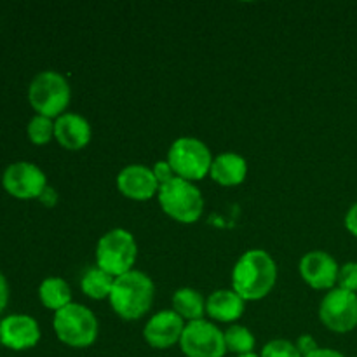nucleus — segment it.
Wrapping results in <instances>:
<instances>
[{
  "label": "nucleus",
  "instance_id": "5",
  "mask_svg": "<svg viewBox=\"0 0 357 357\" xmlns=\"http://www.w3.org/2000/svg\"><path fill=\"white\" fill-rule=\"evenodd\" d=\"M159 204L169 218L180 223H195L204 211V197L192 181L174 176L159 188Z\"/></svg>",
  "mask_w": 357,
  "mask_h": 357
},
{
  "label": "nucleus",
  "instance_id": "13",
  "mask_svg": "<svg viewBox=\"0 0 357 357\" xmlns=\"http://www.w3.org/2000/svg\"><path fill=\"white\" fill-rule=\"evenodd\" d=\"M300 275L314 289H333L338 281L337 260L326 251H310L300 260Z\"/></svg>",
  "mask_w": 357,
  "mask_h": 357
},
{
  "label": "nucleus",
  "instance_id": "11",
  "mask_svg": "<svg viewBox=\"0 0 357 357\" xmlns=\"http://www.w3.org/2000/svg\"><path fill=\"white\" fill-rule=\"evenodd\" d=\"M40 342V326L35 317L10 314L0 321V344L10 351H28Z\"/></svg>",
  "mask_w": 357,
  "mask_h": 357
},
{
  "label": "nucleus",
  "instance_id": "26",
  "mask_svg": "<svg viewBox=\"0 0 357 357\" xmlns=\"http://www.w3.org/2000/svg\"><path fill=\"white\" fill-rule=\"evenodd\" d=\"M295 345H296V349L300 351V354H302L303 357L309 356L310 352H314V351H317V349H319V347H317L316 340H314L310 335H302V337L296 340Z\"/></svg>",
  "mask_w": 357,
  "mask_h": 357
},
{
  "label": "nucleus",
  "instance_id": "6",
  "mask_svg": "<svg viewBox=\"0 0 357 357\" xmlns=\"http://www.w3.org/2000/svg\"><path fill=\"white\" fill-rule=\"evenodd\" d=\"M136 258H138V244L129 230L114 229L98 241L96 267L110 274L112 278H119L135 271L132 267Z\"/></svg>",
  "mask_w": 357,
  "mask_h": 357
},
{
  "label": "nucleus",
  "instance_id": "30",
  "mask_svg": "<svg viewBox=\"0 0 357 357\" xmlns=\"http://www.w3.org/2000/svg\"><path fill=\"white\" fill-rule=\"evenodd\" d=\"M305 357H345V356L342 354V352L335 351V349H321L319 347L317 351L310 352V354Z\"/></svg>",
  "mask_w": 357,
  "mask_h": 357
},
{
  "label": "nucleus",
  "instance_id": "27",
  "mask_svg": "<svg viewBox=\"0 0 357 357\" xmlns=\"http://www.w3.org/2000/svg\"><path fill=\"white\" fill-rule=\"evenodd\" d=\"M345 227H347V230L352 236L357 237V202L351 206V209L345 215Z\"/></svg>",
  "mask_w": 357,
  "mask_h": 357
},
{
  "label": "nucleus",
  "instance_id": "29",
  "mask_svg": "<svg viewBox=\"0 0 357 357\" xmlns=\"http://www.w3.org/2000/svg\"><path fill=\"white\" fill-rule=\"evenodd\" d=\"M38 201H40L44 206H47V208H52V206H54L56 202H58V194H56L54 188H51L47 185V188H45L44 192H42V195H40V197H38Z\"/></svg>",
  "mask_w": 357,
  "mask_h": 357
},
{
  "label": "nucleus",
  "instance_id": "8",
  "mask_svg": "<svg viewBox=\"0 0 357 357\" xmlns=\"http://www.w3.org/2000/svg\"><path fill=\"white\" fill-rule=\"evenodd\" d=\"M180 349L187 357H223L227 354L225 335L209 321H192L185 326Z\"/></svg>",
  "mask_w": 357,
  "mask_h": 357
},
{
  "label": "nucleus",
  "instance_id": "2",
  "mask_svg": "<svg viewBox=\"0 0 357 357\" xmlns=\"http://www.w3.org/2000/svg\"><path fill=\"white\" fill-rule=\"evenodd\" d=\"M155 295L152 279L139 271H131L119 275L110 293V305L114 312L124 321L142 319L150 310Z\"/></svg>",
  "mask_w": 357,
  "mask_h": 357
},
{
  "label": "nucleus",
  "instance_id": "17",
  "mask_svg": "<svg viewBox=\"0 0 357 357\" xmlns=\"http://www.w3.org/2000/svg\"><path fill=\"white\" fill-rule=\"evenodd\" d=\"M248 162L239 153L225 152L213 159L209 176L222 187H236L246 180Z\"/></svg>",
  "mask_w": 357,
  "mask_h": 357
},
{
  "label": "nucleus",
  "instance_id": "16",
  "mask_svg": "<svg viewBox=\"0 0 357 357\" xmlns=\"http://www.w3.org/2000/svg\"><path fill=\"white\" fill-rule=\"evenodd\" d=\"M244 300L234 289H218L206 300V312L218 323H234L244 314Z\"/></svg>",
  "mask_w": 357,
  "mask_h": 357
},
{
  "label": "nucleus",
  "instance_id": "19",
  "mask_svg": "<svg viewBox=\"0 0 357 357\" xmlns=\"http://www.w3.org/2000/svg\"><path fill=\"white\" fill-rule=\"evenodd\" d=\"M173 310L188 323L199 321L206 312V300L197 289L180 288L173 295Z\"/></svg>",
  "mask_w": 357,
  "mask_h": 357
},
{
  "label": "nucleus",
  "instance_id": "7",
  "mask_svg": "<svg viewBox=\"0 0 357 357\" xmlns=\"http://www.w3.org/2000/svg\"><path fill=\"white\" fill-rule=\"evenodd\" d=\"M167 162L178 178L187 181H197L208 176L211 171L213 155L204 142L192 136H181L174 139L167 152Z\"/></svg>",
  "mask_w": 357,
  "mask_h": 357
},
{
  "label": "nucleus",
  "instance_id": "14",
  "mask_svg": "<svg viewBox=\"0 0 357 357\" xmlns=\"http://www.w3.org/2000/svg\"><path fill=\"white\" fill-rule=\"evenodd\" d=\"M117 188L131 201H149L159 194V181L150 167L143 164H129L119 173Z\"/></svg>",
  "mask_w": 357,
  "mask_h": 357
},
{
  "label": "nucleus",
  "instance_id": "20",
  "mask_svg": "<svg viewBox=\"0 0 357 357\" xmlns=\"http://www.w3.org/2000/svg\"><path fill=\"white\" fill-rule=\"evenodd\" d=\"M115 278L101 271L100 267L87 268L86 274L82 275L80 281V288H82L84 295L89 296L93 300H105L110 298L112 288H114Z\"/></svg>",
  "mask_w": 357,
  "mask_h": 357
},
{
  "label": "nucleus",
  "instance_id": "10",
  "mask_svg": "<svg viewBox=\"0 0 357 357\" xmlns=\"http://www.w3.org/2000/svg\"><path fill=\"white\" fill-rule=\"evenodd\" d=\"M2 185L9 195L21 201L38 199L47 188L45 173L33 162L20 160L6 167L2 174Z\"/></svg>",
  "mask_w": 357,
  "mask_h": 357
},
{
  "label": "nucleus",
  "instance_id": "21",
  "mask_svg": "<svg viewBox=\"0 0 357 357\" xmlns=\"http://www.w3.org/2000/svg\"><path fill=\"white\" fill-rule=\"evenodd\" d=\"M223 335H225L227 352H232V354H237V356H244V354H251V352L255 351L257 338H255V335L251 333L248 328L236 324V326H230Z\"/></svg>",
  "mask_w": 357,
  "mask_h": 357
},
{
  "label": "nucleus",
  "instance_id": "31",
  "mask_svg": "<svg viewBox=\"0 0 357 357\" xmlns=\"http://www.w3.org/2000/svg\"><path fill=\"white\" fill-rule=\"evenodd\" d=\"M237 357H260V356L255 354V352H251V354H244V356H237Z\"/></svg>",
  "mask_w": 357,
  "mask_h": 357
},
{
  "label": "nucleus",
  "instance_id": "15",
  "mask_svg": "<svg viewBox=\"0 0 357 357\" xmlns=\"http://www.w3.org/2000/svg\"><path fill=\"white\" fill-rule=\"evenodd\" d=\"M54 138L63 149L82 150L91 142V126L87 119L79 114L65 112L54 121Z\"/></svg>",
  "mask_w": 357,
  "mask_h": 357
},
{
  "label": "nucleus",
  "instance_id": "23",
  "mask_svg": "<svg viewBox=\"0 0 357 357\" xmlns=\"http://www.w3.org/2000/svg\"><path fill=\"white\" fill-rule=\"evenodd\" d=\"M260 357H303L296 345L293 342L284 340V338H278V340H271L265 344L261 349Z\"/></svg>",
  "mask_w": 357,
  "mask_h": 357
},
{
  "label": "nucleus",
  "instance_id": "22",
  "mask_svg": "<svg viewBox=\"0 0 357 357\" xmlns=\"http://www.w3.org/2000/svg\"><path fill=\"white\" fill-rule=\"evenodd\" d=\"M26 135L33 145H47L54 136V122L44 115H35L26 126Z\"/></svg>",
  "mask_w": 357,
  "mask_h": 357
},
{
  "label": "nucleus",
  "instance_id": "12",
  "mask_svg": "<svg viewBox=\"0 0 357 357\" xmlns=\"http://www.w3.org/2000/svg\"><path fill=\"white\" fill-rule=\"evenodd\" d=\"M185 326V321L174 310H160L145 324L143 337L150 347L164 351L180 344Z\"/></svg>",
  "mask_w": 357,
  "mask_h": 357
},
{
  "label": "nucleus",
  "instance_id": "18",
  "mask_svg": "<svg viewBox=\"0 0 357 357\" xmlns=\"http://www.w3.org/2000/svg\"><path fill=\"white\" fill-rule=\"evenodd\" d=\"M38 298L45 309L58 312L72 303V289L61 278H47L38 286Z\"/></svg>",
  "mask_w": 357,
  "mask_h": 357
},
{
  "label": "nucleus",
  "instance_id": "9",
  "mask_svg": "<svg viewBox=\"0 0 357 357\" xmlns=\"http://www.w3.org/2000/svg\"><path fill=\"white\" fill-rule=\"evenodd\" d=\"M319 319L335 333H349L357 326V293L333 288L319 305Z\"/></svg>",
  "mask_w": 357,
  "mask_h": 357
},
{
  "label": "nucleus",
  "instance_id": "25",
  "mask_svg": "<svg viewBox=\"0 0 357 357\" xmlns=\"http://www.w3.org/2000/svg\"><path fill=\"white\" fill-rule=\"evenodd\" d=\"M152 171H153V174H155L159 185L167 183V181H171L174 176H176L173 171V167L169 166V162H167V160H159V162L153 164Z\"/></svg>",
  "mask_w": 357,
  "mask_h": 357
},
{
  "label": "nucleus",
  "instance_id": "24",
  "mask_svg": "<svg viewBox=\"0 0 357 357\" xmlns=\"http://www.w3.org/2000/svg\"><path fill=\"white\" fill-rule=\"evenodd\" d=\"M338 288L357 293V261H349L338 271Z\"/></svg>",
  "mask_w": 357,
  "mask_h": 357
},
{
  "label": "nucleus",
  "instance_id": "4",
  "mask_svg": "<svg viewBox=\"0 0 357 357\" xmlns=\"http://www.w3.org/2000/svg\"><path fill=\"white\" fill-rule=\"evenodd\" d=\"M52 328L58 340L72 349L91 347L100 331V324L93 310L73 302L54 312Z\"/></svg>",
  "mask_w": 357,
  "mask_h": 357
},
{
  "label": "nucleus",
  "instance_id": "1",
  "mask_svg": "<svg viewBox=\"0 0 357 357\" xmlns=\"http://www.w3.org/2000/svg\"><path fill=\"white\" fill-rule=\"evenodd\" d=\"M278 281V265L264 250H250L237 260L232 271V289L244 302L265 298Z\"/></svg>",
  "mask_w": 357,
  "mask_h": 357
},
{
  "label": "nucleus",
  "instance_id": "28",
  "mask_svg": "<svg viewBox=\"0 0 357 357\" xmlns=\"http://www.w3.org/2000/svg\"><path fill=\"white\" fill-rule=\"evenodd\" d=\"M7 302H9V282H7L6 275L0 272V314L6 310Z\"/></svg>",
  "mask_w": 357,
  "mask_h": 357
},
{
  "label": "nucleus",
  "instance_id": "3",
  "mask_svg": "<svg viewBox=\"0 0 357 357\" xmlns=\"http://www.w3.org/2000/svg\"><path fill=\"white\" fill-rule=\"evenodd\" d=\"M72 98L70 84L61 73L44 70L37 73L28 86V101L37 115L58 119L65 114Z\"/></svg>",
  "mask_w": 357,
  "mask_h": 357
}]
</instances>
